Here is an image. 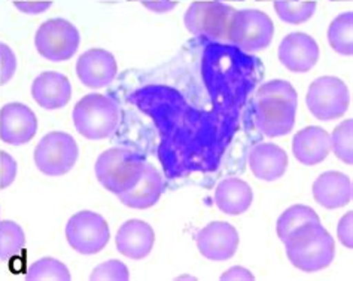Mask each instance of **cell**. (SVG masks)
Returning <instances> with one entry per match:
<instances>
[{
    "mask_svg": "<svg viewBox=\"0 0 353 281\" xmlns=\"http://www.w3.org/2000/svg\"><path fill=\"white\" fill-rule=\"evenodd\" d=\"M283 244L288 259L303 273H318L336 258V242L322 223L303 225L290 233Z\"/></svg>",
    "mask_w": 353,
    "mask_h": 281,
    "instance_id": "obj_2",
    "label": "cell"
},
{
    "mask_svg": "<svg viewBox=\"0 0 353 281\" xmlns=\"http://www.w3.org/2000/svg\"><path fill=\"white\" fill-rule=\"evenodd\" d=\"M274 36L272 18L259 9H241L236 12L230 32V45L241 52H259L270 46Z\"/></svg>",
    "mask_w": 353,
    "mask_h": 281,
    "instance_id": "obj_7",
    "label": "cell"
},
{
    "mask_svg": "<svg viewBox=\"0 0 353 281\" xmlns=\"http://www.w3.org/2000/svg\"><path fill=\"white\" fill-rule=\"evenodd\" d=\"M17 161L5 151H0V189H6L15 182Z\"/></svg>",
    "mask_w": 353,
    "mask_h": 281,
    "instance_id": "obj_30",
    "label": "cell"
},
{
    "mask_svg": "<svg viewBox=\"0 0 353 281\" xmlns=\"http://www.w3.org/2000/svg\"><path fill=\"white\" fill-rule=\"evenodd\" d=\"M305 223H322L319 214L316 213L309 205H303V204H295L292 207L286 209L281 218L277 219L276 225V232L277 237L281 238L283 242L292 231L296 228L303 227Z\"/></svg>",
    "mask_w": 353,
    "mask_h": 281,
    "instance_id": "obj_23",
    "label": "cell"
},
{
    "mask_svg": "<svg viewBox=\"0 0 353 281\" xmlns=\"http://www.w3.org/2000/svg\"><path fill=\"white\" fill-rule=\"evenodd\" d=\"M328 42L340 55L350 57L353 54V12H343L328 27Z\"/></svg>",
    "mask_w": 353,
    "mask_h": 281,
    "instance_id": "obj_22",
    "label": "cell"
},
{
    "mask_svg": "<svg viewBox=\"0 0 353 281\" xmlns=\"http://www.w3.org/2000/svg\"><path fill=\"white\" fill-rule=\"evenodd\" d=\"M81 34L70 21L64 18H51L41 24L34 36V46L43 59L52 63L70 60L77 54Z\"/></svg>",
    "mask_w": 353,
    "mask_h": 281,
    "instance_id": "obj_9",
    "label": "cell"
},
{
    "mask_svg": "<svg viewBox=\"0 0 353 281\" xmlns=\"http://www.w3.org/2000/svg\"><path fill=\"white\" fill-rule=\"evenodd\" d=\"M121 123L118 103L105 94L91 92L73 107V124L88 140H103L112 136Z\"/></svg>",
    "mask_w": 353,
    "mask_h": 281,
    "instance_id": "obj_3",
    "label": "cell"
},
{
    "mask_svg": "<svg viewBox=\"0 0 353 281\" xmlns=\"http://www.w3.org/2000/svg\"><path fill=\"white\" fill-rule=\"evenodd\" d=\"M221 280L222 281H243V280L252 281V280H255V277L249 269H246L243 267H233L221 275Z\"/></svg>",
    "mask_w": 353,
    "mask_h": 281,
    "instance_id": "obj_34",
    "label": "cell"
},
{
    "mask_svg": "<svg viewBox=\"0 0 353 281\" xmlns=\"http://www.w3.org/2000/svg\"><path fill=\"white\" fill-rule=\"evenodd\" d=\"M237 9L219 0L192 2L183 17L187 30L203 39L219 43H230V32Z\"/></svg>",
    "mask_w": 353,
    "mask_h": 281,
    "instance_id": "obj_5",
    "label": "cell"
},
{
    "mask_svg": "<svg viewBox=\"0 0 353 281\" xmlns=\"http://www.w3.org/2000/svg\"><path fill=\"white\" fill-rule=\"evenodd\" d=\"M163 189L164 183L161 174L158 173L152 164L146 163L141 179L137 180L132 189L118 195V198L125 207L134 210H146L154 207L160 201Z\"/></svg>",
    "mask_w": 353,
    "mask_h": 281,
    "instance_id": "obj_20",
    "label": "cell"
},
{
    "mask_svg": "<svg viewBox=\"0 0 353 281\" xmlns=\"http://www.w3.org/2000/svg\"><path fill=\"white\" fill-rule=\"evenodd\" d=\"M330 2H352V0H330Z\"/></svg>",
    "mask_w": 353,
    "mask_h": 281,
    "instance_id": "obj_37",
    "label": "cell"
},
{
    "mask_svg": "<svg viewBox=\"0 0 353 281\" xmlns=\"http://www.w3.org/2000/svg\"><path fill=\"white\" fill-rule=\"evenodd\" d=\"M38 133V118L23 103H8L0 110V138L11 146H23Z\"/></svg>",
    "mask_w": 353,
    "mask_h": 281,
    "instance_id": "obj_12",
    "label": "cell"
},
{
    "mask_svg": "<svg viewBox=\"0 0 353 281\" xmlns=\"http://www.w3.org/2000/svg\"><path fill=\"white\" fill-rule=\"evenodd\" d=\"M316 2H285L274 0V11L282 21L299 25L309 21L316 12Z\"/></svg>",
    "mask_w": 353,
    "mask_h": 281,
    "instance_id": "obj_27",
    "label": "cell"
},
{
    "mask_svg": "<svg viewBox=\"0 0 353 281\" xmlns=\"http://www.w3.org/2000/svg\"><path fill=\"white\" fill-rule=\"evenodd\" d=\"M299 96L288 81L273 79L258 88L254 100L255 124L267 137H283L295 125Z\"/></svg>",
    "mask_w": 353,
    "mask_h": 281,
    "instance_id": "obj_1",
    "label": "cell"
},
{
    "mask_svg": "<svg viewBox=\"0 0 353 281\" xmlns=\"http://www.w3.org/2000/svg\"><path fill=\"white\" fill-rule=\"evenodd\" d=\"M14 6L26 15H41L52 6L51 0H15Z\"/></svg>",
    "mask_w": 353,
    "mask_h": 281,
    "instance_id": "obj_31",
    "label": "cell"
},
{
    "mask_svg": "<svg viewBox=\"0 0 353 281\" xmlns=\"http://www.w3.org/2000/svg\"><path fill=\"white\" fill-rule=\"evenodd\" d=\"M69 268L54 258H42L27 269V281H70Z\"/></svg>",
    "mask_w": 353,
    "mask_h": 281,
    "instance_id": "obj_24",
    "label": "cell"
},
{
    "mask_svg": "<svg viewBox=\"0 0 353 281\" xmlns=\"http://www.w3.org/2000/svg\"><path fill=\"white\" fill-rule=\"evenodd\" d=\"M128 278V268L117 259H110L100 264L90 275L91 281H127Z\"/></svg>",
    "mask_w": 353,
    "mask_h": 281,
    "instance_id": "obj_28",
    "label": "cell"
},
{
    "mask_svg": "<svg viewBox=\"0 0 353 281\" xmlns=\"http://www.w3.org/2000/svg\"><path fill=\"white\" fill-rule=\"evenodd\" d=\"M32 97L46 110L63 109L72 98V83L60 72H43L32 83Z\"/></svg>",
    "mask_w": 353,
    "mask_h": 281,
    "instance_id": "obj_16",
    "label": "cell"
},
{
    "mask_svg": "<svg viewBox=\"0 0 353 281\" xmlns=\"http://www.w3.org/2000/svg\"><path fill=\"white\" fill-rule=\"evenodd\" d=\"M26 233L17 222L0 219V259L8 260L23 250Z\"/></svg>",
    "mask_w": 353,
    "mask_h": 281,
    "instance_id": "obj_25",
    "label": "cell"
},
{
    "mask_svg": "<svg viewBox=\"0 0 353 281\" xmlns=\"http://www.w3.org/2000/svg\"><path fill=\"white\" fill-rule=\"evenodd\" d=\"M128 2L142 3L148 11H151L154 14L172 12L173 9L178 6V2H174V0H128Z\"/></svg>",
    "mask_w": 353,
    "mask_h": 281,
    "instance_id": "obj_33",
    "label": "cell"
},
{
    "mask_svg": "<svg viewBox=\"0 0 353 281\" xmlns=\"http://www.w3.org/2000/svg\"><path fill=\"white\" fill-rule=\"evenodd\" d=\"M66 240L79 255H96L108 246L110 240L109 225L99 213L78 211L66 225Z\"/></svg>",
    "mask_w": 353,
    "mask_h": 281,
    "instance_id": "obj_10",
    "label": "cell"
},
{
    "mask_svg": "<svg viewBox=\"0 0 353 281\" xmlns=\"http://www.w3.org/2000/svg\"><path fill=\"white\" fill-rule=\"evenodd\" d=\"M219 2H241V0H219Z\"/></svg>",
    "mask_w": 353,
    "mask_h": 281,
    "instance_id": "obj_36",
    "label": "cell"
},
{
    "mask_svg": "<svg viewBox=\"0 0 353 281\" xmlns=\"http://www.w3.org/2000/svg\"><path fill=\"white\" fill-rule=\"evenodd\" d=\"M292 152L303 165H318L331 152V138L327 129L310 125L300 129L292 138Z\"/></svg>",
    "mask_w": 353,
    "mask_h": 281,
    "instance_id": "obj_19",
    "label": "cell"
},
{
    "mask_svg": "<svg viewBox=\"0 0 353 281\" xmlns=\"http://www.w3.org/2000/svg\"><path fill=\"white\" fill-rule=\"evenodd\" d=\"M17 72L15 52L6 43H0V85H5Z\"/></svg>",
    "mask_w": 353,
    "mask_h": 281,
    "instance_id": "obj_29",
    "label": "cell"
},
{
    "mask_svg": "<svg viewBox=\"0 0 353 281\" xmlns=\"http://www.w3.org/2000/svg\"><path fill=\"white\" fill-rule=\"evenodd\" d=\"M118 64L112 54L103 48H91L83 52L77 63V74L83 85L100 90L114 82Z\"/></svg>",
    "mask_w": 353,
    "mask_h": 281,
    "instance_id": "obj_14",
    "label": "cell"
},
{
    "mask_svg": "<svg viewBox=\"0 0 353 281\" xmlns=\"http://www.w3.org/2000/svg\"><path fill=\"white\" fill-rule=\"evenodd\" d=\"M250 171L263 182H276L288 170V155L274 143H259L250 149L248 156Z\"/></svg>",
    "mask_w": 353,
    "mask_h": 281,
    "instance_id": "obj_18",
    "label": "cell"
},
{
    "mask_svg": "<svg viewBox=\"0 0 353 281\" xmlns=\"http://www.w3.org/2000/svg\"><path fill=\"white\" fill-rule=\"evenodd\" d=\"M331 151L341 163L353 164V119H345L330 134Z\"/></svg>",
    "mask_w": 353,
    "mask_h": 281,
    "instance_id": "obj_26",
    "label": "cell"
},
{
    "mask_svg": "<svg viewBox=\"0 0 353 281\" xmlns=\"http://www.w3.org/2000/svg\"><path fill=\"white\" fill-rule=\"evenodd\" d=\"M115 242L121 255L133 260H141L152 251L155 232L150 223L141 219H130L119 227Z\"/></svg>",
    "mask_w": 353,
    "mask_h": 281,
    "instance_id": "obj_15",
    "label": "cell"
},
{
    "mask_svg": "<svg viewBox=\"0 0 353 281\" xmlns=\"http://www.w3.org/2000/svg\"><path fill=\"white\" fill-rule=\"evenodd\" d=\"M258 2H274V0H258ZM285 2H299V0H285Z\"/></svg>",
    "mask_w": 353,
    "mask_h": 281,
    "instance_id": "obj_35",
    "label": "cell"
},
{
    "mask_svg": "<svg viewBox=\"0 0 353 281\" xmlns=\"http://www.w3.org/2000/svg\"><path fill=\"white\" fill-rule=\"evenodd\" d=\"M279 61L292 73H307L319 60V45L307 33L295 32L279 45Z\"/></svg>",
    "mask_w": 353,
    "mask_h": 281,
    "instance_id": "obj_13",
    "label": "cell"
},
{
    "mask_svg": "<svg viewBox=\"0 0 353 281\" xmlns=\"http://www.w3.org/2000/svg\"><path fill=\"white\" fill-rule=\"evenodd\" d=\"M313 198L323 209L337 210L350 204L353 186L350 177L340 171L322 173L313 183Z\"/></svg>",
    "mask_w": 353,
    "mask_h": 281,
    "instance_id": "obj_17",
    "label": "cell"
},
{
    "mask_svg": "<svg viewBox=\"0 0 353 281\" xmlns=\"http://www.w3.org/2000/svg\"><path fill=\"white\" fill-rule=\"evenodd\" d=\"M216 207L228 216H240L246 213L254 202V191L249 183L239 177L222 180L215 191Z\"/></svg>",
    "mask_w": 353,
    "mask_h": 281,
    "instance_id": "obj_21",
    "label": "cell"
},
{
    "mask_svg": "<svg viewBox=\"0 0 353 281\" xmlns=\"http://www.w3.org/2000/svg\"><path fill=\"white\" fill-rule=\"evenodd\" d=\"M337 238L347 249H353V211L346 213L339 222Z\"/></svg>",
    "mask_w": 353,
    "mask_h": 281,
    "instance_id": "obj_32",
    "label": "cell"
},
{
    "mask_svg": "<svg viewBox=\"0 0 353 281\" xmlns=\"http://www.w3.org/2000/svg\"><path fill=\"white\" fill-rule=\"evenodd\" d=\"M79 156L77 140L63 131L45 134L34 149V164L38 170L51 177L68 174L75 167Z\"/></svg>",
    "mask_w": 353,
    "mask_h": 281,
    "instance_id": "obj_6",
    "label": "cell"
},
{
    "mask_svg": "<svg viewBox=\"0 0 353 281\" xmlns=\"http://www.w3.org/2000/svg\"><path fill=\"white\" fill-rule=\"evenodd\" d=\"M145 164V159L130 149L112 147L97 158L94 171L100 185L118 196L141 179Z\"/></svg>",
    "mask_w": 353,
    "mask_h": 281,
    "instance_id": "obj_4",
    "label": "cell"
},
{
    "mask_svg": "<svg viewBox=\"0 0 353 281\" xmlns=\"http://www.w3.org/2000/svg\"><path fill=\"white\" fill-rule=\"evenodd\" d=\"M197 249L203 258L213 262H224L233 258L239 250L240 236L227 222H210L197 233Z\"/></svg>",
    "mask_w": 353,
    "mask_h": 281,
    "instance_id": "obj_11",
    "label": "cell"
},
{
    "mask_svg": "<svg viewBox=\"0 0 353 281\" xmlns=\"http://www.w3.org/2000/svg\"><path fill=\"white\" fill-rule=\"evenodd\" d=\"M349 103L350 96L347 85L336 76H321L314 79L305 96V105L310 114L325 123L345 116Z\"/></svg>",
    "mask_w": 353,
    "mask_h": 281,
    "instance_id": "obj_8",
    "label": "cell"
}]
</instances>
